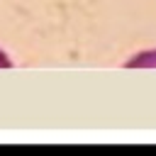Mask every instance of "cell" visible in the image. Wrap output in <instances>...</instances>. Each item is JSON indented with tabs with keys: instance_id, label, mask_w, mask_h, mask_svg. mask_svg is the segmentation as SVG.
<instances>
[{
	"instance_id": "cell-1",
	"label": "cell",
	"mask_w": 156,
	"mask_h": 156,
	"mask_svg": "<svg viewBox=\"0 0 156 156\" xmlns=\"http://www.w3.org/2000/svg\"><path fill=\"white\" fill-rule=\"evenodd\" d=\"M0 66H10V58H7L2 51H0Z\"/></svg>"
}]
</instances>
